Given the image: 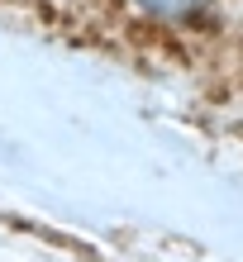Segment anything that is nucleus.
Here are the masks:
<instances>
[{"label":"nucleus","mask_w":243,"mask_h":262,"mask_svg":"<svg viewBox=\"0 0 243 262\" xmlns=\"http://www.w3.org/2000/svg\"><path fill=\"white\" fill-rule=\"evenodd\" d=\"M143 14H153V19H186V14L205 10L210 0H134Z\"/></svg>","instance_id":"obj_1"}]
</instances>
